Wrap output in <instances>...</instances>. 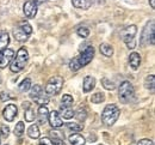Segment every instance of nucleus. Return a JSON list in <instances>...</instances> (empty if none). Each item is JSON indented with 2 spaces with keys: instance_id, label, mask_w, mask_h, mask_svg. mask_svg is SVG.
I'll return each instance as SVG.
<instances>
[{
  "instance_id": "1",
  "label": "nucleus",
  "mask_w": 155,
  "mask_h": 145,
  "mask_svg": "<svg viewBox=\"0 0 155 145\" xmlns=\"http://www.w3.org/2000/svg\"><path fill=\"white\" fill-rule=\"evenodd\" d=\"M119 114L120 110L116 104H107L101 113V121L106 126H112L118 120Z\"/></svg>"
},
{
  "instance_id": "2",
  "label": "nucleus",
  "mask_w": 155,
  "mask_h": 145,
  "mask_svg": "<svg viewBox=\"0 0 155 145\" xmlns=\"http://www.w3.org/2000/svg\"><path fill=\"white\" fill-rule=\"evenodd\" d=\"M118 98L122 103H130L135 100V90H134V86L130 82L125 81L119 85Z\"/></svg>"
},
{
  "instance_id": "3",
  "label": "nucleus",
  "mask_w": 155,
  "mask_h": 145,
  "mask_svg": "<svg viewBox=\"0 0 155 145\" xmlns=\"http://www.w3.org/2000/svg\"><path fill=\"white\" fill-rule=\"evenodd\" d=\"M28 59H29L28 50L24 47L19 48L18 52H17V54H16V57H13V59L11 61V67H10L11 71L12 72H16V73L20 72L25 67V64L28 62Z\"/></svg>"
},
{
  "instance_id": "4",
  "label": "nucleus",
  "mask_w": 155,
  "mask_h": 145,
  "mask_svg": "<svg viewBox=\"0 0 155 145\" xmlns=\"http://www.w3.org/2000/svg\"><path fill=\"white\" fill-rule=\"evenodd\" d=\"M136 34H137V28H136V25H129V26L124 28V29L120 31V37H122L123 42L128 46L129 49H134V48H135Z\"/></svg>"
},
{
  "instance_id": "5",
  "label": "nucleus",
  "mask_w": 155,
  "mask_h": 145,
  "mask_svg": "<svg viewBox=\"0 0 155 145\" xmlns=\"http://www.w3.org/2000/svg\"><path fill=\"white\" fill-rule=\"evenodd\" d=\"M32 33V28L28 22H20L18 24V26L13 30V36L17 41L24 42L29 39V36Z\"/></svg>"
},
{
  "instance_id": "6",
  "label": "nucleus",
  "mask_w": 155,
  "mask_h": 145,
  "mask_svg": "<svg viewBox=\"0 0 155 145\" xmlns=\"http://www.w3.org/2000/svg\"><path fill=\"white\" fill-rule=\"evenodd\" d=\"M154 44V21L148 22L142 31L140 44L142 47H147L148 44Z\"/></svg>"
},
{
  "instance_id": "7",
  "label": "nucleus",
  "mask_w": 155,
  "mask_h": 145,
  "mask_svg": "<svg viewBox=\"0 0 155 145\" xmlns=\"http://www.w3.org/2000/svg\"><path fill=\"white\" fill-rule=\"evenodd\" d=\"M62 86H63V78L62 77H60V76L51 77L49 79V82L47 83L45 94L48 96H55V95H58V92L61 91Z\"/></svg>"
},
{
  "instance_id": "8",
  "label": "nucleus",
  "mask_w": 155,
  "mask_h": 145,
  "mask_svg": "<svg viewBox=\"0 0 155 145\" xmlns=\"http://www.w3.org/2000/svg\"><path fill=\"white\" fill-rule=\"evenodd\" d=\"M30 97L35 101V103H37L38 105H45L49 102V96H44V91H43L42 86L38 84H36L35 86L31 88Z\"/></svg>"
},
{
  "instance_id": "9",
  "label": "nucleus",
  "mask_w": 155,
  "mask_h": 145,
  "mask_svg": "<svg viewBox=\"0 0 155 145\" xmlns=\"http://www.w3.org/2000/svg\"><path fill=\"white\" fill-rule=\"evenodd\" d=\"M93 57H94V48H93L92 46H88V47H87L78 58H75V59H77L79 66H80V67H84V66L88 65L90 62L92 61Z\"/></svg>"
},
{
  "instance_id": "10",
  "label": "nucleus",
  "mask_w": 155,
  "mask_h": 145,
  "mask_svg": "<svg viewBox=\"0 0 155 145\" xmlns=\"http://www.w3.org/2000/svg\"><path fill=\"white\" fill-rule=\"evenodd\" d=\"M13 57H15V50L11 49V48H5L0 53V68L7 67L11 64Z\"/></svg>"
},
{
  "instance_id": "11",
  "label": "nucleus",
  "mask_w": 155,
  "mask_h": 145,
  "mask_svg": "<svg viewBox=\"0 0 155 145\" xmlns=\"http://www.w3.org/2000/svg\"><path fill=\"white\" fill-rule=\"evenodd\" d=\"M37 4L35 0H28L23 6V12L26 18H34L37 15Z\"/></svg>"
},
{
  "instance_id": "12",
  "label": "nucleus",
  "mask_w": 155,
  "mask_h": 145,
  "mask_svg": "<svg viewBox=\"0 0 155 145\" xmlns=\"http://www.w3.org/2000/svg\"><path fill=\"white\" fill-rule=\"evenodd\" d=\"M17 113H18V108L16 104H8L5 107V109L2 110V116L6 121L11 123L15 120V118L17 116Z\"/></svg>"
},
{
  "instance_id": "13",
  "label": "nucleus",
  "mask_w": 155,
  "mask_h": 145,
  "mask_svg": "<svg viewBox=\"0 0 155 145\" xmlns=\"http://www.w3.org/2000/svg\"><path fill=\"white\" fill-rule=\"evenodd\" d=\"M48 121H49L50 126L54 127V128H60V127L63 126V120H62V118L60 116L58 112H56V110H53V112L49 113V115H48Z\"/></svg>"
},
{
  "instance_id": "14",
  "label": "nucleus",
  "mask_w": 155,
  "mask_h": 145,
  "mask_svg": "<svg viewBox=\"0 0 155 145\" xmlns=\"http://www.w3.org/2000/svg\"><path fill=\"white\" fill-rule=\"evenodd\" d=\"M94 86H96V79H94L93 77L86 76V77L84 78V86H82L84 92H90V91H92V90L94 89Z\"/></svg>"
},
{
  "instance_id": "15",
  "label": "nucleus",
  "mask_w": 155,
  "mask_h": 145,
  "mask_svg": "<svg viewBox=\"0 0 155 145\" xmlns=\"http://www.w3.org/2000/svg\"><path fill=\"white\" fill-rule=\"evenodd\" d=\"M129 64L133 67V70H137L140 67V64H141V55L136 52L131 53L129 55Z\"/></svg>"
},
{
  "instance_id": "16",
  "label": "nucleus",
  "mask_w": 155,
  "mask_h": 145,
  "mask_svg": "<svg viewBox=\"0 0 155 145\" xmlns=\"http://www.w3.org/2000/svg\"><path fill=\"white\" fill-rule=\"evenodd\" d=\"M60 116L63 118V119H72L74 116V110L71 108V107H64V105H61L60 108Z\"/></svg>"
},
{
  "instance_id": "17",
  "label": "nucleus",
  "mask_w": 155,
  "mask_h": 145,
  "mask_svg": "<svg viewBox=\"0 0 155 145\" xmlns=\"http://www.w3.org/2000/svg\"><path fill=\"white\" fill-rule=\"evenodd\" d=\"M8 43H10V36H8V34L5 30H0V53L5 48H7Z\"/></svg>"
},
{
  "instance_id": "18",
  "label": "nucleus",
  "mask_w": 155,
  "mask_h": 145,
  "mask_svg": "<svg viewBox=\"0 0 155 145\" xmlns=\"http://www.w3.org/2000/svg\"><path fill=\"white\" fill-rule=\"evenodd\" d=\"M72 4L74 7L81 9V10H87L92 5V0H72Z\"/></svg>"
},
{
  "instance_id": "19",
  "label": "nucleus",
  "mask_w": 155,
  "mask_h": 145,
  "mask_svg": "<svg viewBox=\"0 0 155 145\" xmlns=\"http://www.w3.org/2000/svg\"><path fill=\"white\" fill-rule=\"evenodd\" d=\"M99 50H100V53L103 55H105L107 58H110V57L114 55V48H112V46H110L107 43H101L100 47H99Z\"/></svg>"
},
{
  "instance_id": "20",
  "label": "nucleus",
  "mask_w": 155,
  "mask_h": 145,
  "mask_svg": "<svg viewBox=\"0 0 155 145\" xmlns=\"http://www.w3.org/2000/svg\"><path fill=\"white\" fill-rule=\"evenodd\" d=\"M68 139L72 145H85L86 143V139L81 134H72V136H69Z\"/></svg>"
},
{
  "instance_id": "21",
  "label": "nucleus",
  "mask_w": 155,
  "mask_h": 145,
  "mask_svg": "<svg viewBox=\"0 0 155 145\" xmlns=\"http://www.w3.org/2000/svg\"><path fill=\"white\" fill-rule=\"evenodd\" d=\"M28 136H29L31 139H38L39 136H41L38 125H31V126L29 127V129H28Z\"/></svg>"
},
{
  "instance_id": "22",
  "label": "nucleus",
  "mask_w": 155,
  "mask_h": 145,
  "mask_svg": "<svg viewBox=\"0 0 155 145\" xmlns=\"http://www.w3.org/2000/svg\"><path fill=\"white\" fill-rule=\"evenodd\" d=\"M24 118H25V121H28V123H31V121H34L35 120V118H36V115H35V110H34V108H32V105H30V107H28V108H25L24 109Z\"/></svg>"
},
{
  "instance_id": "23",
  "label": "nucleus",
  "mask_w": 155,
  "mask_h": 145,
  "mask_svg": "<svg viewBox=\"0 0 155 145\" xmlns=\"http://www.w3.org/2000/svg\"><path fill=\"white\" fill-rule=\"evenodd\" d=\"M37 114H38V118H39V120H41V123H45V121L48 120L49 110H48V108H47L45 105H39Z\"/></svg>"
},
{
  "instance_id": "24",
  "label": "nucleus",
  "mask_w": 155,
  "mask_h": 145,
  "mask_svg": "<svg viewBox=\"0 0 155 145\" xmlns=\"http://www.w3.org/2000/svg\"><path fill=\"white\" fill-rule=\"evenodd\" d=\"M30 88H31V79H30V78H25V79L19 84L20 92H26V91L30 90Z\"/></svg>"
},
{
  "instance_id": "25",
  "label": "nucleus",
  "mask_w": 155,
  "mask_h": 145,
  "mask_svg": "<svg viewBox=\"0 0 155 145\" xmlns=\"http://www.w3.org/2000/svg\"><path fill=\"white\" fill-rule=\"evenodd\" d=\"M144 86L147 89H150V90H154V86H155V78L153 74H149L144 79Z\"/></svg>"
},
{
  "instance_id": "26",
  "label": "nucleus",
  "mask_w": 155,
  "mask_h": 145,
  "mask_svg": "<svg viewBox=\"0 0 155 145\" xmlns=\"http://www.w3.org/2000/svg\"><path fill=\"white\" fill-rule=\"evenodd\" d=\"M73 102H74L73 97H72L71 95H68V94L63 95V96H62V98H61V104H62V105H64V107H71V105L73 104Z\"/></svg>"
},
{
  "instance_id": "27",
  "label": "nucleus",
  "mask_w": 155,
  "mask_h": 145,
  "mask_svg": "<svg viewBox=\"0 0 155 145\" xmlns=\"http://www.w3.org/2000/svg\"><path fill=\"white\" fill-rule=\"evenodd\" d=\"M74 116L77 118L79 121H85V120H86V118H87V113H86V110H85V109L80 108L79 110L74 112Z\"/></svg>"
},
{
  "instance_id": "28",
  "label": "nucleus",
  "mask_w": 155,
  "mask_h": 145,
  "mask_svg": "<svg viewBox=\"0 0 155 145\" xmlns=\"http://www.w3.org/2000/svg\"><path fill=\"white\" fill-rule=\"evenodd\" d=\"M91 101H92L93 103H101V102L105 101V95H104L103 92H97V94L92 95Z\"/></svg>"
},
{
  "instance_id": "29",
  "label": "nucleus",
  "mask_w": 155,
  "mask_h": 145,
  "mask_svg": "<svg viewBox=\"0 0 155 145\" xmlns=\"http://www.w3.org/2000/svg\"><path fill=\"white\" fill-rule=\"evenodd\" d=\"M24 129H25L24 123H23V121H19L18 124L16 125V127H15V134H16L17 137H21L23 133H24Z\"/></svg>"
},
{
  "instance_id": "30",
  "label": "nucleus",
  "mask_w": 155,
  "mask_h": 145,
  "mask_svg": "<svg viewBox=\"0 0 155 145\" xmlns=\"http://www.w3.org/2000/svg\"><path fill=\"white\" fill-rule=\"evenodd\" d=\"M77 34L80 37L86 39V37L90 35V30H88V28H86V26H80V28H78Z\"/></svg>"
},
{
  "instance_id": "31",
  "label": "nucleus",
  "mask_w": 155,
  "mask_h": 145,
  "mask_svg": "<svg viewBox=\"0 0 155 145\" xmlns=\"http://www.w3.org/2000/svg\"><path fill=\"white\" fill-rule=\"evenodd\" d=\"M101 84H103V86L105 88V89H107V90H114L116 86H115V84L112 83L109 78H103L101 79Z\"/></svg>"
},
{
  "instance_id": "32",
  "label": "nucleus",
  "mask_w": 155,
  "mask_h": 145,
  "mask_svg": "<svg viewBox=\"0 0 155 145\" xmlns=\"http://www.w3.org/2000/svg\"><path fill=\"white\" fill-rule=\"evenodd\" d=\"M67 128L68 129H71V131H75V132H80V131H82L84 129V125H79V124H72V123H69V124H67Z\"/></svg>"
},
{
  "instance_id": "33",
  "label": "nucleus",
  "mask_w": 155,
  "mask_h": 145,
  "mask_svg": "<svg viewBox=\"0 0 155 145\" xmlns=\"http://www.w3.org/2000/svg\"><path fill=\"white\" fill-rule=\"evenodd\" d=\"M13 97L8 94V92H6V91H2V92H0V101H2V102H5V101H10V100H12Z\"/></svg>"
},
{
  "instance_id": "34",
  "label": "nucleus",
  "mask_w": 155,
  "mask_h": 145,
  "mask_svg": "<svg viewBox=\"0 0 155 145\" xmlns=\"http://www.w3.org/2000/svg\"><path fill=\"white\" fill-rule=\"evenodd\" d=\"M0 134H1L4 138H7V137H8V134H10V128H8V126L2 125V126H1V128H0Z\"/></svg>"
},
{
  "instance_id": "35",
  "label": "nucleus",
  "mask_w": 155,
  "mask_h": 145,
  "mask_svg": "<svg viewBox=\"0 0 155 145\" xmlns=\"http://www.w3.org/2000/svg\"><path fill=\"white\" fill-rule=\"evenodd\" d=\"M69 67H71V70H72V71H78V70H80V68H81V67L79 66V64H78L75 58L71 60V62H69Z\"/></svg>"
},
{
  "instance_id": "36",
  "label": "nucleus",
  "mask_w": 155,
  "mask_h": 145,
  "mask_svg": "<svg viewBox=\"0 0 155 145\" xmlns=\"http://www.w3.org/2000/svg\"><path fill=\"white\" fill-rule=\"evenodd\" d=\"M39 145H54L53 144V140L48 137H44V138H41L39 139Z\"/></svg>"
},
{
  "instance_id": "37",
  "label": "nucleus",
  "mask_w": 155,
  "mask_h": 145,
  "mask_svg": "<svg viewBox=\"0 0 155 145\" xmlns=\"http://www.w3.org/2000/svg\"><path fill=\"white\" fill-rule=\"evenodd\" d=\"M137 145H154L153 144V140H150V139H141Z\"/></svg>"
},
{
  "instance_id": "38",
  "label": "nucleus",
  "mask_w": 155,
  "mask_h": 145,
  "mask_svg": "<svg viewBox=\"0 0 155 145\" xmlns=\"http://www.w3.org/2000/svg\"><path fill=\"white\" fill-rule=\"evenodd\" d=\"M53 144L54 145H66L64 144V142H63V139H61V138H54V139H53Z\"/></svg>"
},
{
  "instance_id": "39",
  "label": "nucleus",
  "mask_w": 155,
  "mask_h": 145,
  "mask_svg": "<svg viewBox=\"0 0 155 145\" xmlns=\"http://www.w3.org/2000/svg\"><path fill=\"white\" fill-rule=\"evenodd\" d=\"M149 2H150V6H152V9H155V2H154V0H149Z\"/></svg>"
},
{
  "instance_id": "40",
  "label": "nucleus",
  "mask_w": 155,
  "mask_h": 145,
  "mask_svg": "<svg viewBox=\"0 0 155 145\" xmlns=\"http://www.w3.org/2000/svg\"><path fill=\"white\" fill-rule=\"evenodd\" d=\"M0 144H1V136H0Z\"/></svg>"
},
{
  "instance_id": "41",
  "label": "nucleus",
  "mask_w": 155,
  "mask_h": 145,
  "mask_svg": "<svg viewBox=\"0 0 155 145\" xmlns=\"http://www.w3.org/2000/svg\"><path fill=\"white\" fill-rule=\"evenodd\" d=\"M0 83H1V79H0Z\"/></svg>"
}]
</instances>
